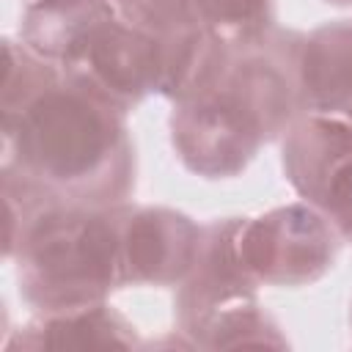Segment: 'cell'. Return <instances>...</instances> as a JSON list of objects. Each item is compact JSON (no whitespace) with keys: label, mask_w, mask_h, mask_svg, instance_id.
I'll return each mask as SVG.
<instances>
[{"label":"cell","mask_w":352,"mask_h":352,"mask_svg":"<svg viewBox=\"0 0 352 352\" xmlns=\"http://www.w3.org/2000/svg\"><path fill=\"white\" fill-rule=\"evenodd\" d=\"M3 179L36 195L118 206L135 190L124 110L25 44L3 41Z\"/></svg>","instance_id":"1"},{"label":"cell","mask_w":352,"mask_h":352,"mask_svg":"<svg viewBox=\"0 0 352 352\" xmlns=\"http://www.w3.org/2000/svg\"><path fill=\"white\" fill-rule=\"evenodd\" d=\"M302 33L278 30L214 41L192 85L173 99L170 140L182 165L204 179L239 176L258 148L300 118Z\"/></svg>","instance_id":"2"},{"label":"cell","mask_w":352,"mask_h":352,"mask_svg":"<svg viewBox=\"0 0 352 352\" xmlns=\"http://www.w3.org/2000/svg\"><path fill=\"white\" fill-rule=\"evenodd\" d=\"M6 258L38 314L104 302L124 286L118 206L63 204L3 179Z\"/></svg>","instance_id":"3"},{"label":"cell","mask_w":352,"mask_h":352,"mask_svg":"<svg viewBox=\"0 0 352 352\" xmlns=\"http://www.w3.org/2000/svg\"><path fill=\"white\" fill-rule=\"evenodd\" d=\"M239 217L204 226L190 275L179 283V330L201 349L286 346L275 319L258 305L261 286L245 267L236 248Z\"/></svg>","instance_id":"4"},{"label":"cell","mask_w":352,"mask_h":352,"mask_svg":"<svg viewBox=\"0 0 352 352\" xmlns=\"http://www.w3.org/2000/svg\"><path fill=\"white\" fill-rule=\"evenodd\" d=\"M236 248L258 283L308 286L333 270L341 234L316 206L302 201L258 217H239Z\"/></svg>","instance_id":"5"},{"label":"cell","mask_w":352,"mask_h":352,"mask_svg":"<svg viewBox=\"0 0 352 352\" xmlns=\"http://www.w3.org/2000/svg\"><path fill=\"white\" fill-rule=\"evenodd\" d=\"M201 231L184 212L118 204L124 286H179L192 270Z\"/></svg>","instance_id":"6"},{"label":"cell","mask_w":352,"mask_h":352,"mask_svg":"<svg viewBox=\"0 0 352 352\" xmlns=\"http://www.w3.org/2000/svg\"><path fill=\"white\" fill-rule=\"evenodd\" d=\"M151 44L160 66V94L179 99L204 69L217 38L209 36L190 0H113Z\"/></svg>","instance_id":"7"},{"label":"cell","mask_w":352,"mask_h":352,"mask_svg":"<svg viewBox=\"0 0 352 352\" xmlns=\"http://www.w3.org/2000/svg\"><path fill=\"white\" fill-rule=\"evenodd\" d=\"M352 170V124L330 116L302 113L283 135V173L294 192L327 209L336 187Z\"/></svg>","instance_id":"8"},{"label":"cell","mask_w":352,"mask_h":352,"mask_svg":"<svg viewBox=\"0 0 352 352\" xmlns=\"http://www.w3.org/2000/svg\"><path fill=\"white\" fill-rule=\"evenodd\" d=\"M113 16V0H30L22 14L19 38L38 58L60 72H72Z\"/></svg>","instance_id":"9"},{"label":"cell","mask_w":352,"mask_h":352,"mask_svg":"<svg viewBox=\"0 0 352 352\" xmlns=\"http://www.w3.org/2000/svg\"><path fill=\"white\" fill-rule=\"evenodd\" d=\"M297 69L302 113L352 124V22L338 19L302 33Z\"/></svg>","instance_id":"10"},{"label":"cell","mask_w":352,"mask_h":352,"mask_svg":"<svg viewBox=\"0 0 352 352\" xmlns=\"http://www.w3.org/2000/svg\"><path fill=\"white\" fill-rule=\"evenodd\" d=\"M6 349H135V324L113 305L94 302L69 311L38 314L3 344Z\"/></svg>","instance_id":"11"},{"label":"cell","mask_w":352,"mask_h":352,"mask_svg":"<svg viewBox=\"0 0 352 352\" xmlns=\"http://www.w3.org/2000/svg\"><path fill=\"white\" fill-rule=\"evenodd\" d=\"M212 38L239 44L275 28V0H190Z\"/></svg>","instance_id":"12"},{"label":"cell","mask_w":352,"mask_h":352,"mask_svg":"<svg viewBox=\"0 0 352 352\" xmlns=\"http://www.w3.org/2000/svg\"><path fill=\"white\" fill-rule=\"evenodd\" d=\"M324 217L338 228L341 239L352 242V170L336 187V192H333V198L324 209Z\"/></svg>","instance_id":"13"},{"label":"cell","mask_w":352,"mask_h":352,"mask_svg":"<svg viewBox=\"0 0 352 352\" xmlns=\"http://www.w3.org/2000/svg\"><path fill=\"white\" fill-rule=\"evenodd\" d=\"M349 322H352V311H349Z\"/></svg>","instance_id":"14"}]
</instances>
